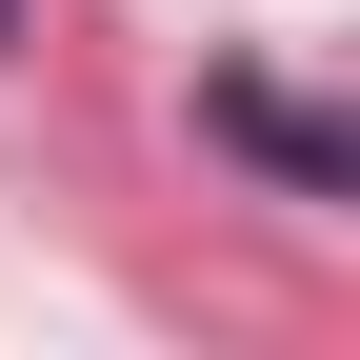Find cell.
Here are the masks:
<instances>
[{
  "instance_id": "obj_1",
  "label": "cell",
  "mask_w": 360,
  "mask_h": 360,
  "mask_svg": "<svg viewBox=\"0 0 360 360\" xmlns=\"http://www.w3.org/2000/svg\"><path fill=\"white\" fill-rule=\"evenodd\" d=\"M200 120H220L260 180H281V200H360V141H340L321 101H281V80H240V60H220V80H200Z\"/></svg>"
}]
</instances>
